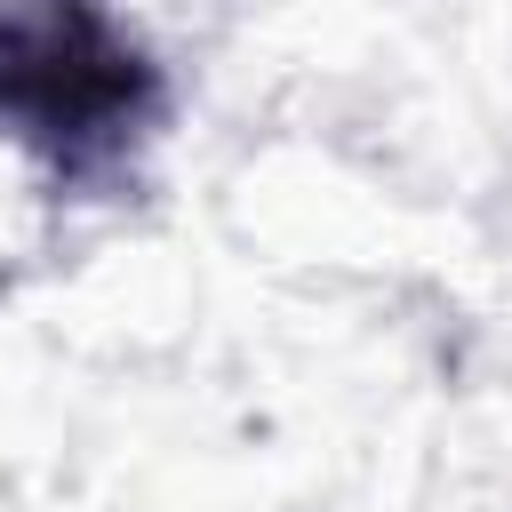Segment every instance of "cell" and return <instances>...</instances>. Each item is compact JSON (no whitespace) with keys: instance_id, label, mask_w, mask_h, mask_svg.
<instances>
[{"instance_id":"6da1fadb","label":"cell","mask_w":512,"mask_h":512,"mask_svg":"<svg viewBox=\"0 0 512 512\" xmlns=\"http://www.w3.org/2000/svg\"><path fill=\"white\" fill-rule=\"evenodd\" d=\"M168 112V64L120 0H0V144L56 192L104 200L136 184Z\"/></svg>"}]
</instances>
